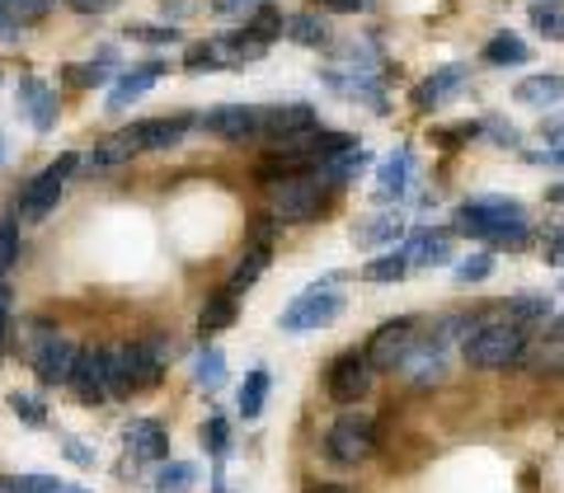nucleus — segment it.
Wrapping results in <instances>:
<instances>
[{
  "label": "nucleus",
  "instance_id": "nucleus-29",
  "mask_svg": "<svg viewBox=\"0 0 564 493\" xmlns=\"http://www.w3.org/2000/svg\"><path fill=\"white\" fill-rule=\"evenodd\" d=\"M263 404H269V372L254 366V372L245 376V385H240V418H259Z\"/></svg>",
  "mask_w": 564,
  "mask_h": 493
},
{
  "label": "nucleus",
  "instance_id": "nucleus-36",
  "mask_svg": "<svg viewBox=\"0 0 564 493\" xmlns=\"http://www.w3.org/2000/svg\"><path fill=\"white\" fill-rule=\"evenodd\" d=\"M203 447H207V456H226V447H231V423H226L221 414H212L207 423H203Z\"/></svg>",
  "mask_w": 564,
  "mask_h": 493
},
{
  "label": "nucleus",
  "instance_id": "nucleus-17",
  "mask_svg": "<svg viewBox=\"0 0 564 493\" xmlns=\"http://www.w3.org/2000/svg\"><path fill=\"white\" fill-rule=\"evenodd\" d=\"M161 76H165V62H147V66H132L128 76H122V80L113 85V95H109V109H113V113H118V109H128V103H132V99H141V95H147V90H151V85L161 80Z\"/></svg>",
  "mask_w": 564,
  "mask_h": 493
},
{
  "label": "nucleus",
  "instance_id": "nucleus-10",
  "mask_svg": "<svg viewBox=\"0 0 564 493\" xmlns=\"http://www.w3.org/2000/svg\"><path fill=\"white\" fill-rule=\"evenodd\" d=\"M70 395L80 404H104L113 399V352L109 348H80L76 366H70Z\"/></svg>",
  "mask_w": 564,
  "mask_h": 493
},
{
  "label": "nucleus",
  "instance_id": "nucleus-45",
  "mask_svg": "<svg viewBox=\"0 0 564 493\" xmlns=\"http://www.w3.org/2000/svg\"><path fill=\"white\" fill-rule=\"evenodd\" d=\"M14 489H20V493H62V484L52 480V474H20Z\"/></svg>",
  "mask_w": 564,
  "mask_h": 493
},
{
  "label": "nucleus",
  "instance_id": "nucleus-25",
  "mask_svg": "<svg viewBox=\"0 0 564 493\" xmlns=\"http://www.w3.org/2000/svg\"><path fill=\"white\" fill-rule=\"evenodd\" d=\"M269 259H273L269 244H250V250H245V259L236 263V273H231V282H226V287H231L236 296H240V292H250L254 282L263 277V269H269Z\"/></svg>",
  "mask_w": 564,
  "mask_h": 493
},
{
  "label": "nucleus",
  "instance_id": "nucleus-11",
  "mask_svg": "<svg viewBox=\"0 0 564 493\" xmlns=\"http://www.w3.org/2000/svg\"><path fill=\"white\" fill-rule=\"evenodd\" d=\"M367 391H372V362H367V352L348 348L325 366V395L334 404H358Z\"/></svg>",
  "mask_w": 564,
  "mask_h": 493
},
{
  "label": "nucleus",
  "instance_id": "nucleus-59",
  "mask_svg": "<svg viewBox=\"0 0 564 493\" xmlns=\"http://www.w3.org/2000/svg\"><path fill=\"white\" fill-rule=\"evenodd\" d=\"M0 352H6V343H0Z\"/></svg>",
  "mask_w": 564,
  "mask_h": 493
},
{
  "label": "nucleus",
  "instance_id": "nucleus-44",
  "mask_svg": "<svg viewBox=\"0 0 564 493\" xmlns=\"http://www.w3.org/2000/svg\"><path fill=\"white\" fill-rule=\"evenodd\" d=\"M221 57H217V43H193L188 52H184V66L188 70H203V66H217Z\"/></svg>",
  "mask_w": 564,
  "mask_h": 493
},
{
  "label": "nucleus",
  "instance_id": "nucleus-8",
  "mask_svg": "<svg viewBox=\"0 0 564 493\" xmlns=\"http://www.w3.org/2000/svg\"><path fill=\"white\" fill-rule=\"evenodd\" d=\"M80 165V155H57L43 174H33V179L24 184V193H20V207H14V217L20 221H43L52 207H57V198H62V188H66V179H70V169Z\"/></svg>",
  "mask_w": 564,
  "mask_h": 493
},
{
  "label": "nucleus",
  "instance_id": "nucleus-12",
  "mask_svg": "<svg viewBox=\"0 0 564 493\" xmlns=\"http://www.w3.org/2000/svg\"><path fill=\"white\" fill-rule=\"evenodd\" d=\"M198 128L221 141H254L263 136V109H254V103H221V109H207L198 118Z\"/></svg>",
  "mask_w": 564,
  "mask_h": 493
},
{
  "label": "nucleus",
  "instance_id": "nucleus-37",
  "mask_svg": "<svg viewBox=\"0 0 564 493\" xmlns=\"http://www.w3.org/2000/svg\"><path fill=\"white\" fill-rule=\"evenodd\" d=\"M245 29H250L259 43H273L278 33H282V14H278V10L269 6V0H263V6H254V20L245 24Z\"/></svg>",
  "mask_w": 564,
  "mask_h": 493
},
{
  "label": "nucleus",
  "instance_id": "nucleus-55",
  "mask_svg": "<svg viewBox=\"0 0 564 493\" xmlns=\"http://www.w3.org/2000/svg\"><path fill=\"white\" fill-rule=\"evenodd\" d=\"M306 493H352V489H344V484H311Z\"/></svg>",
  "mask_w": 564,
  "mask_h": 493
},
{
  "label": "nucleus",
  "instance_id": "nucleus-6",
  "mask_svg": "<svg viewBox=\"0 0 564 493\" xmlns=\"http://www.w3.org/2000/svg\"><path fill=\"white\" fill-rule=\"evenodd\" d=\"M76 358H80V348L70 339H62L57 329H47V325L29 329V366H33V376H39L43 391H52V385H66Z\"/></svg>",
  "mask_w": 564,
  "mask_h": 493
},
{
  "label": "nucleus",
  "instance_id": "nucleus-26",
  "mask_svg": "<svg viewBox=\"0 0 564 493\" xmlns=\"http://www.w3.org/2000/svg\"><path fill=\"white\" fill-rule=\"evenodd\" d=\"M560 99H564V76H527L518 85V103H527V109H545V103Z\"/></svg>",
  "mask_w": 564,
  "mask_h": 493
},
{
  "label": "nucleus",
  "instance_id": "nucleus-1",
  "mask_svg": "<svg viewBox=\"0 0 564 493\" xmlns=\"http://www.w3.org/2000/svg\"><path fill=\"white\" fill-rule=\"evenodd\" d=\"M456 231L470 240H489L499 250H522L532 240L527 207L518 198H499V193H485V198H470L456 207Z\"/></svg>",
  "mask_w": 564,
  "mask_h": 493
},
{
  "label": "nucleus",
  "instance_id": "nucleus-49",
  "mask_svg": "<svg viewBox=\"0 0 564 493\" xmlns=\"http://www.w3.org/2000/svg\"><path fill=\"white\" fill-rule=\"evenodd\" d=\"M66 6L76 10V14H104V10H113L118 0H66Z\"/></svg>",
  "mask_w": 564,
  "mask_h": 493
},
{
  "label": "nucleus",
  "instance_id": "nucleus-38",
  "mask_svg": "<svg viewBox=\"0 0 564 493\" xmlns=\"http://www.w3.org/2000/svg\"><path fill=\"white\" fill-rule=\"evenodd\" d=\"M0 6L10 10L14 24H39V20H47V10L57 6V0H0Z\"/></svg>",
  "mask_w": 564,
  "mask_h": 493
},
{
  "label": "nucleus",
  "instance_id": "nucleus-9",
  "mask_svg": "<svg viewBox=\"0 0 564 493\" xmlns=\"http://www.w3.org/2000/svg\"><path fill=\"white\" fill-rule=\"evenodd\" d=\"M423 339L419 333V320L414 315H400V320H386L372 339H367V362H372V372H400V362L414 352V343Z\"/></svg>",
  "mask_w": 564,
  "mask_h": 493
},
{
  "label": "nucleus",
  "instance_id": "nucleus-27",
  "mask_svg": "<svg viewBox=\"0 0 564 493\" xmlns=\"http://www.w3.org/2000/svg\"><path fill=\"white\" fill-rule=\"evenodd\" d=\"M193 480H198L193 461H161L151 474V489L155 493H184V489H193Z\"/></svg>",
  "mask_w": 564,
  "mask_h": 493
},
{
  "label": "nucleus",
  "instance_id": "nucleus-48",
  "mask_svg": "<svg viewBox=\"0 0 564 493\" xmlns=\"http://www.w3.org/2000/svg\"><path fill=\"white\" fill-rule=\"evenodd\" d=\"M485 132H489L494 141H503V146H518V141H522L518 128H508V122H499V118H489V122H485Z\"/></svg>",
  "mask_w": 564,
  "mask_h": 493
},
{
  "label": "nucleus",
  "instance_id": "nucleus-46",
  "mask_svg": "<svg viewBox=\"0 0 564 493\" xmlns=\"http://www.w3.org/2000/svg\"><path fill=\"white\" fill-rule=\"evenodd\" d=\"M62 447H66V456H70V461H76L80 470H90V465H95V447H85L80 437H66Z\"/></svg>",
  "mask_w": 564,
  "mask_h": 493
},
{
  "label": "nucleus",
  "instance_id": "nucleus-57",
  "mask_svg": "<svg viewBox=\"0 0 564 493\" xmlns=\"http://www.w3.org/2000/svg\"><path fill=\"white\" fill-rule=\"evenodd\" d=\"M0 165H6V141H0Z\"/></svg>",
  "mask_w": 564,
  "mask_h": 493
},
{
  "label": "nucleus",
  "instance_id": "nucleus-34",
  "mask_svg": "<svg viewBox=\"0 0 564 493\" xmlns=\"http://www.w3.org/2000/svg\"><path fill=\"white\" fill-rule=\"evenodd\" d=\"M513 320L522 325V320H545L551 315V296H536V292H522V296H513V302L503 306Z\"/></svg>",
  "mask_w": 564,
  "mask_h": 493
},
{
  "label": "nucleus",
  "instance_id": "nucleus-53",
  "mask_svg": "<svg viewBox=\"0 0 564 493\" xmlns=\"http://www.w3.org/2000/svg\"><path fill=\"white\" fill-rule=\"evenodd\" d=\"M545 259L564 263V231H551V244H545Z\"/></svg>",
  "mask_w": 564,
  "mask_h": 493
},
{
  "label": "nucleus",
  "instance_id": "nucleus-16",
  "mask_svg": "<svg viewBox=\"0 0 564 493\" xmlns=\"http://www.w3.org/2000/svg\"><path fill=\"white\" fill-rule=\"evenodd\" d=\"M311 128H315L311 103H278V109H263V136H273V141H292Z\"/></svg>",
  "mask_w": 564,
  "mask_h": 493
},
{
  "label": "nucleus",
  "instance_id": "nucleus-30",
  "mask_svg": "<svg viewBox=\"0 0 564 493\" xmlns=\"http://www.w3.org/2000/svg\"><path fill=\"white\" fill-rule=\"evenodd\" d=\"M288 39L302 43V47H321V43H325V20H321L315 10L292 14V20H288Z\"/></svg>",
  "mask_w": 564,
  "mask_h": 493
},
{
  "label": "nucleus",
  "instance_id": "nucleus-4",
  "mask_svg": "<svg viewBox=\"0 0 564 493\" xmlns=\"http://www.w3.org/2000/svg\"><path fill=\"white\" fill-rule=\"evenodd\" d=\"M344 315V292H339V273H329L321 282L296 296V302L278 315V329L282 333H311V329H325Z\"/></svg>",
  "mask_w": 564,
  "mask_h": 493
},
{
  "label": "nucleus",
  "instance_id": "nucleus-22",
  "mask_svg": "<svg viewBox=\"0 0 564 493\" xmlns=\"http://www.w3.org/2000/svg\"><path fill=\"white\" fill-rule=\"evenodd\" d=\"M236 315H240V296L231 287H221V292H212L207 296V306L198 315V329H203V339L207 333H221V329H231L236 325Z\"/></svg>",
  "mask_w": 564,
  "mask_h": 493
},
{
  "label": "nucleus",
  "instance_id": "nucleus-52",
  "mask_svg": "<svg viewBox=\"0 0 564 493\" xmlns=\"http://www.w3.org/2000/svg\"><path fill=\"white\" fill-rule=\"evenodd\" d=\"M325 10H334V14H358V10H367L362 0H321Z\"/></svg>",
  "mask_w": 564,
  "mask_h": 493
},
{
  "label": "nucleus",
  "instance_id": "nucleus-24",
  "mask_svg": "<svg viewBox=\"0 0 564 493\" xmlns=\"http://www.w3.org/2000/svg\"><path fill=\"white\" fill-rule=\"evenodd\" d=\"M485 62L489 66H527L532 62V47H527L518 33H494L485 43Z\"/></svg>",
  "mask_w": 564,
  "mask_h": 493
},
{
  "label": "nucleus",
  "instance_id": "nucleus-3",
  "mask_svg": "<svg viewBox=\"0 0 564 493\" xmlns=\"http://www.w3.org/2000/svg\"><path fill=\"white\" fill-rule=\"evenodd\" d=\"M325 211V179L315 169L269 184V217L278 226H311Z\"/></svg>",
  "mask_w": 564,
  "mask_h": 493
},
{
  "label": "nucleus",
  "instance_id": "nucleus-18",
  "mask_svg": "<svg viewBox=\"0 0 564 493\" xmlns=\"http://www.w3.org/2000/svg\"><path fill=\"white\" fill-rule=\"evenodd\" d=\"M404 254H410V269H437V263L452 259V235L447 231H414L410 244H404Z\"/></svg>",
  "mask_w": 564,
  "mask_h": 493
},
{
  "label": "nucleus",
  "instance_id": "nucleus-33",
  "mask_svg": "<svg viewBox=\"0 0 564 493\" xmlns=\"http://www.w3.org/2000/svg\"><path fill=\"white\" fill-rule=\"evenodd\" d=\"M400 231H404L400 217H377V221L358 226V231H352V240H358V244H391Z\"/></svg>",
  "mask_w": 564,
  "mask_h": 493
},
{
  "label": "nucleus",
  "instance_id": "nucleus-32",
  "mask_svg": "<svg viewBox=\"0 0 564 493\" xmlns=\"http://www.w3.org/2000/svg\"><path fill=\"white\" fill-rule=\"evenodd\" d=\"M122 161H132V146L122 136H109V141H99V146L85 155V165L90 169H113V165H122Z\"/></svg>",
  "mask_w": 564,
  "mask_h": 493
},
{
  "label": "nucleus",
  "instance_id": "nucleus-41",
  "mask_svg": "<svg viewBox=\"0 0 564 493\" xmlns=\"http://www.w3.org/2000/svg\"><path fill=\"white\" fill-rule=\"evenodd\" d=\"M10 409L20 414V418L29 423V428H47V409H43V399H33V395H20V391H14V395H10Z\"/></svg>",
  "mask_w": 564,
  "mask_h": 493
},
{
  "label": "nucleus",
  "instance_id": "nucleus-13",
  "mask_svg": "<svg viewBox=\"0 0 564 493\" xmlns=\"http://www.w3.org/2000/svg\"><path fill=\"white\" fill-rule=\"evenodd\" d=\"M188 128H193V118L174 113V118H141V122H132V128H122L118 136L128 141L132 155H137V151H170V146H180Z\"/></svg>",
  "mask_w": 564,
  "mask_h": 493
},
{
  "label": "nucleus",
  "instance_id": "nucleus-23",
  "mask_svg": "<svg viewBox=\"0 0 564 493\" xmlns=\"http://www.w3.org/2000/svg\"><path fill=\"white\" fill-rule=\"evenodd\" d=\"M367 161H372V155H367L362 146H352V151H344V155H334V161L315 165V174L325 179V188H344L348 179H358V174L367 169Z\"/></svg>",
  "mask_w": 564,
  "mask_h": 493
},
{
  "label": "nucleus",
  "instance_id": "nucleus-50",
  "mask_svg": "<svg viewBox=\"0 0 564 493\" xmlns=\"http://www.w3.org/2000/svg\"><path fill=\"white\" fill-rule=\"evenodd\" d=\"M6 333H10V287L0 277V343H6Z\"/></svg>",
  "mask_w": 564,
  "mask_h": 493
},
{
  "label": "nucleus",
  "instance_id": "nucleus-20",
  "mask_svg": "<svg viewBox=\"0 0 564 493\" xmlns=\"http://www.w3.org/2000/svg\"><path fill=\"white\" fill-rule=\"evenodd\" d=\"M410 174H414V161H410V151L400 146L391 161L381 165V174H377V198H381V202L404 198V193H410Z\"/></svg>",
  "mask_w": 564,
  "mask_h": 493
},
{
  "label": "nucleus",
  "instance_id": "nucleus-7",
  "mask_svg": "<svg viewBox=\"0 0 564 493\" xmlns=\"http://www.w3.org/2000/svg\"><path fill=\"white\" fill-rule=\"evenodd\" d=\"M377 451V423L367 414H339L325 432V456L329 465H362Z\"/></svg>",
  "mask_w": 564,
  "mask_h": 493
},
{
  "label": "nucleus",
  "instance_id": "nucleus-47",
  "mask_svg": "<svg viewBox=\"0 0 564 493\" xmlns=\"http://www.w3.org/2000/svg\"><path fill=\"white\" fill-rule=\"evenodd\" d=\"M132 39H141V43H180V33H174V29H151V24H141V29H132Z\"/></svg>",
  "mask_w": 564,
  "mask_h": 493
},
{
  "label": "nucleus",
  "instance_id": "nucleus-40",
  "mask_svg": "<svg viewBox=\"0 0 564 493\" xmlns=\"http://www.w3.org/2000/svg\"><path fill=\"white\" fill-rule=\"evenodd\" d=\"M489 273H494V254L489 250H480V254H470V259L456 263V282H462V287H466V282H485Z\"/></svg>",
  "mask_w": 564,
  "mask_h": 493
},
{
  "label": "nucleus",
  "instance_id": "nucleus-35",
  "mask_svg": "<svg viewBox=\"0 0 564 493\" xmlns=\"http://www.w3.org/2000/svg\"><path fill=\"white\" fill-rule=\"evenodd\" d=\"M532 24L545 33V39H564V6H560V0H536V6H532Z\"/></svg>",
  "mask_w": 564,
  "mask_h": 493
},
{
  "label": "nucleus",
  "instance_id": "nucleus-51",
  "mask_svg": "<svg viewBox=\"0 0 564 493\" xmlns=\"http://www.w3.org/2000/svg\"><path fill=\"white\" fill-rule=\"evenodd\" d=\"M250 6H263V0H212V10H217V14H240Z\"/></svg>",
  "mask_w": 564,
  "mask_h": 493
},
{
  "label": "nucleus",
  "instance_id": "nucleus-60",
  "mask_svg": "<svg viewBox=\"0 0 564 493\" xmlns=\"http://www.w3.org/2000/svg\"><path fill=\"white\" fill-rule=\"evenodd\" d=\"M560 292H564V282H560Z\"/></svg>",
  "mask_w": 564,
  "mask_h": 493
},
{
  "label": "nucleus",
  "instance_id": "nucleus-54",
  "mask_svg": "<svg viewBox=\"0 0 564 493\" xmlns=\"http://www.w3.org/2000/svg\"><path fill=\"white\" fill-rule=\"evenodd\" d=\"M0 39H6V43H10V39H20V24L10 20V10H6V6H0Z\"/></svg>",
  "mask_w": 564,
  "mask_h": 493
},
{
  "label": "nucleus",
  "instance_id": "nucleus-19",
  "mask_svg": "<svg viewBox=\"0 0 564 493\" xmlns=\"http://www.w3.org/2000/svg\"><path fill=\"white\" fill-rule=\"evenodd\" d=\"M20 99H24V109H29V122H33V132H52L57 128V95L47 90V85L39 80H20Z\"/></svg>",
  "mask_w": 564,
  "mask_h": 493
},
{
  "label": "nucleus",
  "instance_id": "nucleus-2",
  "mask_svg": "<svg viewBox=\"0 0 564 493\" xmlns=\"http://www.w3.org/2000/svg\"><path fill=\"white\" fill-rule=\"evenodd\" d=\"M462 352L475 372H503V366H518L527 358V329L518 320H485L462 343Z\"/></svg>",
  "mask_w": 564,
  "mask_h": 493
},
{
  "label": "nucleus",
  "instance_id": "nucleus-14",
  "mask_svg": "<svg viewBox=\"0 0 564 493\" xmlns=\"http://www.w3.org/2000/svg\"><path fill=\"white\" fill-rule=\"evenodd\" d=\"M122 447L137 465H161L170 461V432L161 428L155 418H132L128 428H122Z\"/></svg>",
  "mask_w": 564,
  "mask_h": 493
},
{
  "label": "nucleus",
  "instance_id": "nucleus-43",
  "mask_svg": "<svg viewBox=\"0 0 564 493\" xmlns=\"http://www.w3.org/2000/svg\"><path fill=\"white\" fill-rule=\"evenodd\" d=\"M66 80H70V85H80V90H90V85H104V80H109V70H104V66H66Z\"/></svg>",
  "mask_w": 564,
  "mask_h": 493
},
{
  "label": "nucleus",
  "instance_id": "nucleus-5",
  "mask_svg": "<svg viewBox=\"0 0 564 493\" xmlns=\"http://www.w3.org/2000/svg\"><path fill=\"white\" fill-rule=\"evenodd\" d=\"M113 352V399H128L141 391H155L165 376V348L161 343H122Z\"/></svg>",
  "mask_w": 564,
  "mask_h": 493
},
{
  "label": "nucleus",
  "instance_id": "nucleus-42",
  "mask_svg": "<svg viewBox=\"0 0 564 493\" xmlns=\"http://www.w3.org/2000/svg\"><path fill=\"white\" fill-rule=\"evenodd\" d=\"M480 132H485L480 122H456V128H437V132H433V141H437V146H447V151H456L462 141H475Z\"/></svg>",
  "mask_w": 564,
  "mask_h": 493
},
{
  "label": "nucleus",
  "instance_id": "nucleus-28",
  "mask_svg": "<svg viewBox=\"0 0 564 493\" xmlns=\"http://www.w3.org/2000/svg\"><path fill=\"white\" fill-rule=\"evenodd\" d=\"M193 381H198L203 391H221V385H226V358H221V348H198V358H193Z\"/></svg>",
  "mask_w": 564,
  "mask_h": 493
},
{
  "label": "nucleus",
  "instance_id": "nucleus-31",
  "mask_svg": "<svg viewBox=\"0 0 564 493\" xmlns=\"http://www.w3.org/2000/svg\"><path fill=\"white\" fill-rule=\"evenodd\" d=\"M404 273H410V254H404V250L381 254V259H372V263L362 269V277H367V282H400Z\"/></svg>",
  "mask_w": 564,
  "mask_h": 493
},
{
  "label": "nucleus",
  "instance_id": "nucleus-56",
  "mask_svg": "<svg viewBox=\"0 0 564 493\" xmlns=\"http://www.w3.org/2000/svg\"><path fill=\"white\" fill-rule=\"evenodd\" d=\"M545 198H551V202H564V184H555L551 193H545Z\"/></svg>",
  "mask_w": 564,
  "mask_h": 493
},
{
  "label": "nucleus",
  "instance_id": "nucleus-21",
  "mask_svg": "<svg viewBox=\"0 0 564 493\" xmlns=\"http://www.w3.org/2000/svg\"><path fill=\"white\" fill-rule=\"evenodd\" d=\"M462 80H466V66H443L437 76H429V80H423L419 90H414V109H419V113H429L433 103H443L447 95L462 90Z\"/></svg>",
  "mask_w": 564,
  "mask_h": 493
},
{
  "label": "nucleus",
  "instance_id": "nucleus-58",
  "mask_svg": "<svg viewBox=\"0 0 564 493\" xmlns=\"http://www.w3.org/2000/svg\"><path fill=\"white\" fill-rule=\"evenodd\" d=\"M62 493H90V489H62Z\"/></svg>",
  "mask_w": 564,
  "mask_h": 493
},
{
  "label": "nucleus",
  "instance_id": "nucleus-39",
  "mask_svg": "<svg viewBox=\"0 0 564 493\" xmlns=\"http://www.w3.org/2000/svg\"><path fill=\"white\" fill-rule=\"evenodd\" d=\"M20 263V217H6L0 221V273Z\"/></svg>",
  "mask_w": 564,
  "mask_h": 493
},
{
  "label": "nucleus",
  "instance_id": "nucleus-15",
  "mask_svg": "<svg viewBox=\"0 0 564 493\" xmlns=\"http://www.w3.org/2000/svg\"><path fill=\"white\" fill-rule=\"evenodd\" d=\"M443 372H447V348L437 343L433 333H429V339H419L410 358L400 362V376H410L414 385H433V381H443Z\"/></svg>",
  "mask_w": 564,
  "mask_h": 493
}]
</instances>
